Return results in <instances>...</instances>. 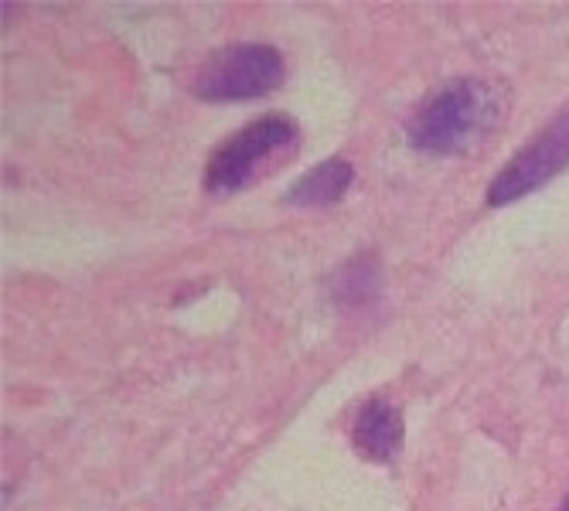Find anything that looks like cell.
<instances>
[{"mask_svg": "<svg viewBox=\"0 0 569 511\" xmlns=\"http://www.w3.org/2000/svg\"><path fill=\"white\" fill-rule=\"evenodd\" d=\"M569 164V110L556 117L532 143H526L511 158V164L491 181L488 201L491 204H511L526 198L529 191L552 181Z\"/></svg>", "mask_w": 569, "mask_h": 511, "instance_id": "obj_4", "label": "cell"}, {"mask_svg": "<svg viewBox=\"0 0 569 511\" xmlns=\"http://www.w3.org/2000/svg\"><path fill=\"white\" fill-rule=\"evenodd\" d=\"M491 117H495V99L488 86L463 79L437 92L427 107L412 117L409 143L423 153H457L481 137Z\"/></svg>", "mask_w": 569, "mask_h": 511, "instance_id": "obj_1", "label": "cell"}, {"mask_svg": "<svg viewBox=\"0 0 569 511\" xmlns=\"http://www.w3.org/2000/svg\"><path fill=\"white\" fill-rule=\"evenodd\" d=\"M355 171L348 161L341 158H331L325 164H318L315 171H307L303 178H297L287 191V201L290 204H303V209H315V204H331L338 201L348 184H351Z\"/></svg>", "mask_w": 569, "mask_h": 511, "instance_id": "obj_6", "label": "cell"}, {"mask_svg": "<svg viewBox=\"0 0 569 511\" xmlns=\"http://www.w3.org/2000/svg\"><path fill=\"white\" fill-rule=\"evenodd\" d=\"M293 137H297V127L283 117H267V120L249 123L212 153L209 171H204V188L212 194L239 191L242 184L252 181V174L260 171L267 158H273L280 147L293 143Z\"/></svg>", "mask_w": 569, "mask_h": 511, "instance_id": "obj_3", "label": "cell"}, {"mask_svg": "<svg viewBox=\"0 0 569 511\" xmlns=\"http://www.w3.org/2000/svg\"><path fill=\"white\" fill-rule=\"evenodd\" d=\"M399 443H402L399 409L382 399L366 402V409H361L355 420V447L369 460H376V464H386V460H392V453L399 450Z\"/></svg>", "mask_w": 569, "mask_h": 511, "instance_id": "obj_5", "label": "cell"}, {"mask_svg": "<svg viewBox=\"0 0 569 511\" xmlns=\"http://www.w3.org/2000/svg\"><path fill=\"white\" fill-rule=\"evenodd\" d=\"M283 79V59L270 44H236L226 48L201 69L194 79V96L209 102L229 99H256L267 96Z\"/></svg>", "mask_w": 569, "mask_h": 511, "instance_id": "obj_2", "label": "cell"}, {"mask_svg": "<svg viewBox=\"0 0 569 511\" xmlns=\"http://www.w3.org/2000/svg\"><path fill=\"white\" fill-rule=\"evenodd\" d=\"M562 511H569V498H566V501H562Z\"/></svg>", "mask_w": 569, "mask_h": 511, "instance_id": "obj_7", "label": "cell"}]
</instances>
